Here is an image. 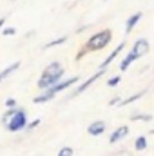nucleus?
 <instances>
[{
	"label": "nucleus",
	"mask_w": 154,
	"mask_h": 156,
	"mask_svg": "<svg viewBox=\"0 0 154 156\" xmlns=\"http://www.w3.org/2000/svg\"><path fill=\"white\" fill-rule=\"evenodd\" d=\"M113 38V33L109 31V29H103V31H100V33H96V35H93L91 38L85 42V45H83V49L80 51L76 55V60H80L85 53H93V51H102L109 42Z\"/></svg>",
	"instance_id": "f257e3e1"
},
{
	"label": "nucleus",
	"mask_w": 154,
	"mask_h": 156,
	"mask_svg": "<svg viewBox=\"0 0 154 156\" xmlns=\"http://www.w3.org/2000/svg\"><path fill=\"white\" fill-rule=\"evenodd\" d=\"M134 149H136V151L147 149V138H145V136H140V138L136 140V144H134Z\"/></svg>",
	"instance_id": "ddd939ff"
},
{
	"label": "nucleus",
	"mask_w": 154,
	"mask_h": 156,
	"mask_svg": "<svg viewBox=\"0 0 154 156\" xmlns=\"http://www.w3.org/2000/svg\"><path fill=\"white\" fill-rule=\"evenodd\" d=\"M2 33H4L5 37H13V35L16 33V29H15V27H2Z\"/></svg>",
	"instance_id": "a211bd4d"
},
{
	"label": "nucleus",
	"mask_w": 154,
	"mask_h": 156,
	"mask_svg": "<svg viewBox=\"0 0 154 156\" xmlns=\"http://www.w3.org/2000/svg\"><path fill=\"white\" fill-rule=\"evenodd\" d=\"M140 18H142V13H134V15L127 20V24H125V31H127V33H131V31L134 29V26L140 22Z\"/></svg>",
	"instance_id": "9b49d317"
},
{
	"label": "nucleus",
	"mask_w": 154,
	"mask_h": 156,
	"mask_svg": "<svg viewBox=\"0 0 154 156\" xmlns=\"http://www.w3.org/2000/svg\"><path fill=\"white\" fill-rule=\"evenodd\" d=\"M16 109H18V107H11V109H7V111L2 115V123H4V125H5V123L11 120V118H13V115L16 113Z\"/></svg>",
	"instance_id": "2eb2a0df"
},
{
	"label": "nucleus",
	"mask_w": 154,
	"mask_h": 156,
	"mask_svg": "<svg viewBox=\"0 0 154 156\" xmlns=\"http://www.w3.org/2000/svg\"><path fill=\"white\" fill-rule=\"evenodd\" d=\"M118 83H120V76H114V78H111V80L107 82V85H109V87H116Z\"/></svg>",
	"instance_id": "412c9836"
},
{
	"label": "nucleus",
	"mask_w": 154,
	"mask_h": 156,
	"mask_svg": "<svg viewBox=\"0 0 154 156\" xmlns=\"http://www.w3.org/2000/svg\"><path fill=\"white\" fill-rule=\"evenodd\" d=\"M4 24H5V18H0V31H2V27H4Z\"/></svg>",
	"instance_id": "5701e85b"
},
{
	"label": "nucleus",
	"mask_w": 154,
	"mask_h": 156,
	"mask_svg": "<svg viewBox=\"0 0 154 156\" xmlns=\"http://www.w3.org/2000/svg\"><path fill=\"white\" fill-rule=\"evenodd\" d=\"M18 67H20V62H13V64H11V66H7L4 71H0V82H4V80L9 76V75H13Z\"/></svg>",
	"instance_id": "9d476101"
},
{
	"label": "nucleus",
	"mask_w": 154,
	"mask_h": 156,
	"mask_svg": "<svg viewBox=\"0 0 154 156\" xmlns=\"http://www.w3.org/2000/svg\"><path fill=\"white\" fill-rule=\"evenodd\" d=\"M65 37H60V38H56V40H51V42H47L45 45H44V49H51V47H56V45H62L64 42H65Z\"/></svg>",
	"instance_id": "4468645a"
},
{
	"label": "nucleus",
	"mask_w": 154,
	"mask_h": 156,
	"mask_svg": "<svg viewBox=\"0 0 154 156\" xmlns=\"http://www.w3.org/2000/svg\"><path fill=\"white\" fill-rule=\"evenodd\" d=\"M73 153H75V151H73V147H69V145H67V147H62V149L58 151V156H73Z\"/></svg>",
	"instance_id": "f3484780"
},
{
	"label": "nucleus",
	"mask_w": 154,
	"mask_h": 156,
	"mask_svg": "<svg viewBox=\"0 0 154 156\" xmlns=\"http://www.w3.org/2000/svg\"><path fill=\"white\" fill-rule=\"evenodd\" d=\"M143 94H145V91H140V93H136V94H132L131 98H127V100H123V102H120V105H129L131 102H136V100H138V98H142Z\"/></svg>",
	"instance_id": "dca6fc26"
},
{
	"label": "nucleus",
	"mask_w": 154,
	"mask_h": 156,
	"mask_svg": "<svg viewBox=\"0 0 154 156\" xmlns=\"http://www.w3.org/2000/svg\"><path fill=\"white\" fill-rule=\"evenodd\" d=\"M5 107H7V109L16 107V100H15V98H7V100H5Z\"/></svg>",
	"instance_id": "aec40b11"
},
{
	"label": "nucleus",
	"mask_w": 154,
	"mask_h": 156,
	"mask_svg": "<svg viewBox=\"0 0 154 156\" xmlns=\"http://www.w3.org/2000/svg\"><path fill=\"white\" fill-rule=\"evenodd\" d=\"M151 115H138V116H132V120H145V122H149L151 120Z\"/></svg>",
	"instance_id": "4be33fe9"
},
{
	"label": "nucleus",
	"mask_w": 154,
	"mask_h": 156,
	"mask_svg": "<svg viewBox=\"0 0 154 156\" xmlns=\"http://www.w3.org/2000/svg\"><path fill=\"white\" fill-rule=\"evenodd\" d=\"M103 131H105V122H102V120H98V122H93V123L87 127V133H89L91 136H100Z\"/></svg>",
	"instance_id": "0eeeda50"
},
{
	"label": "nucleus",
	"mask_w": 154,
	"mask_h": 156,
	"mask_svg": "<svg viewBox=\"0 0 154 156\" xmlns=\"http://www.w3.org/2000/svg\"><path fill=\"white\" fill-rule=\"evenodd\" d=\"M38 125H40V120L37 118V120H33V122H27L26 129H27V131H31V129H35V127H38Z\"/></svg>",
	"instance_id": "6ab92c4d"
},
{
	"label": "nucleus",
	"mask_w": 154,
	"mask_h": 156,
	"mask_svg": "<svg viewBox=\"0 0 154 156\" xmlns=\"http://www.w3.org/2000/svg\"><path fill=\"white\" fill-rule=\"evenodd\" d=\"M132 53L136 55V58H142L143 55H147L149 53V42L143 38L136 40V44L132 45Z\"/></svg>",
	"instance_id": "423d86ee"
},
{
	"label": "nucleus",
	"mask_w": 154,
	"mask_h": 156,
	"mask_svg": "<svg viewBox=\"0 0 154 156\" xmlns=\"http://www.w3.org/2000/svg\"><path fill=\"white\" fill-rule=\"evenodd\" d=\"M134 60H138V58H136V55L131 51V53H129V55H127V56L121 60V64H120V69H121V71H127V69H129V66H131Z\"/></svg>",
	"instance_id": "f8f14e48"
},
{
	"label": "nucleus",
	"mask_w": 154,
	"mask_h": 156,
	"mask_svg": "<svg viewBox=\"0 0 154 156\" xmlns=\"http://www.w3.org/2000/svg\"><path fill=\"white\" fill-rule=\"evenodd\" d=\"M26 125H27V113H26V109H16V113L13 115V118L5 123V129L9 131V133H18V131H22V129H26Z\"/></svg>",
	"instance_id": "20e7f679"
},
{
	"label": "nucleus",
	"mask_w": 154,
	"mask_h": 156,
	"mask_svg": "<svg viewBox=\"0 0 154 156\" xmlns=\"http://www.w3.org/2000/svg\"><path fill=\"white\" fill-rule=\"evenodd\" d=\"M64 76V67H62V64L60 62H53V64H49L45 69H44V73H42V76L38 80V87L40 89H49L51 85H54V83H58L60 80Z\"/></svg>",
	"instance_id": "f03ea898"
},
{
	"label": "nucleus",
	"mask_w": 154,
	"mask_h": 156,
	"mask_svg": "<svg viewBox=\"0 0 154 156\" xmlns=\"http://www.w3.org/2000/svg\"><path fill=\"white\" fill-rule=\"evenodd\" d=\"M114 156H131V153H120V154H114Z\"/></svg>",
	"instance_id": "b1692460"
},
{
	"label": "nucleus",
	"mask_w": 154,
	"mask_h": 156,
	"mask_svg": "<svg viewBox=\"0 0 154 156\" xmlns=\"http://www.w3.org/2000/svg\"><path fill=\"white\" fill-rule=\"evenodd\" d=\"M103 73H105L103 69H98V71H96V73H94L93 76H91V78H87V80H85V83H82V85H78V87H76V91L73 93V96H78V94H80V93H83V91H85L87 87H91V85H93V83H94V82H96V80H98L100 76H102Z\"/></svg>",
	"instance_id": "39448f33"
},
{
	"label": "nucleus",
	"mask_w": 154,
	"mask_h": 156,
	"mask_svg": "<svg viewBox=\"0 0 154 156\" xmlns=\"http://www.w3.org/2000/svg\"><path fill=\"white\" fill-rule=\"evenodd\" d=\"M76 82H78V76H73V78H67V80H64V82H58V83L51 85L49 89L44 91V94H40V96H37V98H33V104H45V102L53 100L58 93L69 89V87H71L73 83H76Z\"/></svg>",
	"instance_id": "7ed1b4c3"
},
{
	"label": "nucleus",
	"mask_w": 154,
	"mask_h": 156,
	"mask_svg": "<svg viewBox=\"0 0 154 156\" xmlns=\"http://www.w3.org/2000/svg\"><path fill=\"white\" fill-rule=\"evenodd\" d=\"M127 134H129V127H127V125L118 127L116 131H113V134H111V138H109V144H116V142H120V140L125 138Z\"/></svg>",
	"instance_id": "6e6552de"
},
{
	"label": "nucleus",
	"mask_w": 154,
	"mask_h": 156,
	"mask_svg": "<svg viewBox=\"0 0 154 156\" xmlns=\"http://www.w3.org/2000/svg\"><path fill=\"white\" fill-rule=\"evenodd\" d=\"M123 47H125V44H120V45L116 47L114 51H113V53H111V55H109V56H107V58H105L103 62H102V66H100V69H103V71H107V67H109V64H111V62L114 60L116 56H118V55H120V53L123 51Z\"/></svg>",
	"instance_id": "1a4fd4ad"
}]
</instances>
